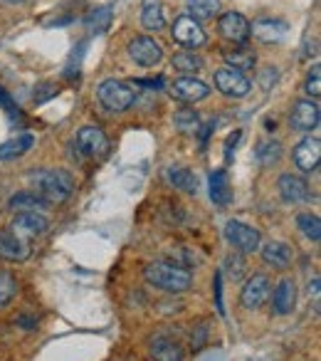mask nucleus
<instances>
[{
  "label": "nucleus",
  "instance_id": "obj_11",
  "mask_svg": "<svg viewBox=\"0 0 321 361\" xmlns=\"http://www.w3.org/2000/svg\"><path fill=\"white\" fill-rule=\"evenodd\" d=\"M218 30L220 35L225 37L227 42L232 45H245L250 40V20H247L242 13H222L220 16V23H218Z\"/></svg>",
  "mask_w": 321,
  "mask_h": 361
},
{
  "label": "nucleus",
  "instance_id": "obj_23",
  "mask_svg": "<svg viewBox=\"0 0 321 361\" xmlns=\"http://www.w3.org/2000/svg\"><path fill=\"white\" fill-rule=\"evenodd\" d=\"M32 144H35V136L32 134H20V136H15V139L3 141V144H0V161L20 159L23 154H27V151L32 149Z\"/></svg>",
  "mask_w": 321,
  "mask_h": 361
},
{
  "label": "nucleus",
  "instance_id": "obj_6",
  "mask_svg": "<svg viewBox=\"0 0 321 361\" xmlns=\"http://www.w3.org/2000/svg\"><path fill=\"white\" fill-rule=\"evenodd\" d=\"M47 228H50V221H47L45 213L27 211V213H15V218H13L8 231H11L13 235L20 238V240L30 243V240H35V238H40Z\"/></svg>",
  "mask_w": 321,
  "mask_h": 361
},
{
  "label": "nucleus",
  "instance_id": "obj_18",
  "mask_svg": "<svg viewBox=\"0 0 321 361\" xmlns=\"http://www.w3.org/2000/svg\"><path fill=\"white\" fill-rule=\"evenodd\" d=\"M277 188H279V196L284 203H306L309 201V186H306V180L299 178L294 173H282L279 180H277Z\"/></svg>",
  "mask_w": 321,
  "mask_h": 361
},
{
  "label": "nucleus",
  "instance_id": "obj_33",
  "mask_svg": "<svg viewBox=\"0 0 321 361\" xmlns=\"http://www.w3.org/2000/svg\"><path fill=\"white\" fill-rule=\"evenodd\" d=\"M109 23H111V8H99V11H94L89 18H87V25H89L94 32L106 30Z\"/></svg>",
  "mask_w": 321,
  "mask_h": 361
},
{
  "label": "nucleus",
  "instance_id": "obj_4",
  "mask_svg": "<svg viewBox=\"0 0 321 361\" xmlns=\"http://www.w3.org/2000/svg\"><path fill=\"white\" fill-rule=\"evenodd\" d=\"M222 233H225V240L230 243L237 252H242V255H252V252H257L262 245V233L242 221H227Z\"/></svg>",
  "mask_w": 321,
  "mask_h": 361
},
{
  "label": "nucleus",
  "instance_id": "obj_1",
  "mask_svg": "<svg viewBox=\"0 0 321 361\" xmlns=\"http://www.w3.org/2000/svg\"><path fill=\"white\" fill-rule=\"evenodd\" d=\"M144 280L149 282L151 287H156V290L178 295V292H186L193 287V272L176 265V262L156 260L144 267Z\"/></svg>",
  "mask_w": 321,
  "mask_h": 361
},
{
  "label": "nucleus",
  "instance_id": "obj_39",
  "mask_svg": "<svg viewBox=\"0 0 321 361\" xmlns=\"http://www.w3.org/2000/svg\"><path fill=\"white\" fill-rule=\"evenodd\" d=\"M6 3H25V0H6Z\"/></svg>",
  "mask_w": 321,
  "mask_h": 361
},
{
  "label": "nucleus",
  "instance_id": "obj_30",
  "mask_svg": "<svg viewBox=\"0 0 321 361\" xmlns=\"http://www.w3.org/2000/svg\"><path fill=\"white\" fill-rule=\"evenodd\" d=\"M255 156H257V161H260L262 166H275V164H279L282 161V144L279 141H262L260 146H257V151H255Z\"/></svg>",
  "mask_w": 321,
  "mask_h": 361
},
{
  "label": "nucleus",
  "instance_id": "obj_25",
  "mask_svg": "<svg viewBox=\"0 0 321 361\" xmlns=\"http://www.w3.org/2000/svg\"><path fill=\"white\" fill-rule=\"evenodd\" d=\"M166 178L173 188L183 193H198V176L191 169H183V166H173L166 171Z\"/></svg>",
  "mask_w": 321,
  "mask_h": 361
},
{
  "label": "nucleus",
  "instance_id": "obj_9",
  "mask_svg": "<svg viewBox=\"0 0 321 361\" xmlns=\"http://www.w3.org/2000/svg\"><path fill=\"white\" fill-rule=\"evenodd\" d=\"M126 52H129V57L139 67H156L160 60H163V50H160V45L149 35H136L134 40L129 42Z\"/></svg>",
  "mask_w": 321,
  "mask_h": 361
},
{
  "label": "nucleus",
  "instance_id": "obj_19",
  "mask_svg": "<svg viewBox=\"0 0 321 361\" xmlns=\"http://www.w3.org/2000/svg\"><path fill=\"white\" fill-rule=\"evenodd\" d=\"M260 247H262V260H265V265H270L272 270H287V267H291V262H294V250H291L287 243L270 240Z\"/></svg>",
  "mask_w": 321,
  "mask_h": 361
},
{
  "label": "nucleus",
  "instance_id": "obj_36",
  "mask_svg": "<svg viewBox=\"0 0 321 361\" xmlns=\"http://www.w3.org/2000/svg\"><path fill=\"white\" fill-rule=\"evenodd\" d=\"M275 80H277V70H272V67H267V70L260 75L262 90H270V87H275Z\"/></svg>",
  "mask_w": 321,
  "mask_h": 361
},
{
  "label": "nucleus",
  "instance_id": "obj_20",
  "mask_svg": "<svg viewBox=\"0 0 321 361\" xmlns=\"http://www.w3.org/2000/svg\"><path fill=\"white\" fill-rule=\"evenodd\" d=\"M208 191H210V201L215 206H227L232 201V186L225 169H218L208 176Z\"/></svg>",
  "mask_w": 321,
  "mask_h": 361
},
{
  "label": "nucleus",
  "instance_id": "obj_27",
  "mask_svg": "<svg viewBox=\"0 0 321 361\" xmlns=\"http://www.w3.org/2000/svg\"><path fill=\"white\" fill-rule=\"evenodd\" d=\"M220 13V0H188V16L193 20H210Z\"/></svg>",
  "mask_w": 321,
  "mask_h": 361
},
{
  "label": "nucleus",
  "instance_id": "obj_2",
  "mask_svg": "<svg viewBox=\"0 0 321 361\" xmlns=\"http://www.w3.org/2000/svg\"><path fill=\"white\" fill-rule=\"evenodd\" d=\"M30 178L35 193L47 203H65L75 191V178L65 169H42L30 173Z\"/></svg>",
  "mask_w": 321,
  "mask_h": 361
},
{
  "label": "nucleus",
  "instance_id": "obj_26",
  "mask_svg": "<svg viewBox=\"0 0 321 361\" xmlns=\"http://www.w3.org/2000/svg\"><path fill=\"white\" fill-rule=\"evenodd\" d=\"M45 206H47V201H45V198L37 196L35 191L15 193V196L11 198V203H8V208H11L13 213H27V211H40V213H45Z\"/></svg>",
  "mask_w": 321,
  "mask_h": 361
},
{
  "label": "nucleus",
  "instance_id": "obj_37",
  "mask_svg": "<svg viewBox=\"0 0 321 361\" xmlns=\"http://www.w3.org/2000/svg\"><path fill=\"white\" fill-rule=\"evenodd\" d=\"M215 297H218V310L222 312V290H220V275L215 277Z\"/></svg>",
  "mask_w": 321,
  "mask_h": 361
},
{
  "label": "nucleus",
  "instance_id": "obj_5",
  "mask_svg": "<svg viewBox=\"0 0 321 361\" xmlns=\"http://www.w3.org/2000/svg\"><path fill=\"white\" fill-rule=\"evenodd\" d=\"M75 151L80 159H99L109 151V136L99 126H82L75 136Z\"/></svg>",
  "mask_w": 321,
  "mask_h": 361
},
{
  "label": "nucleus",
  "instance_id": "obj_7",
  "mask_svg": "<svg viewBox=\"0 0 321 361\" xmlns=\"http://www.w3.org/2000/svg\"><path fill=\"white\" fill-rule=\"evenodd\" d=\"M171 35H173V40H176L181 47H186V50H198V47H203L208 40L201 23L193 20L188 13L186 16H178L176 20H173Z\"/></svg>",
  "mask_w": 321,
  "mask_h": 361
},
{
  "label": "nucleus",
  "instance_id": "obj_24",
  "mask_svg": "<svg viewBox=\"0 0 321 361\" xmlns=\"http://www.w3.org/2000/svg\"><path fill=\"white\" fill-rule=\"evenodd\" d=\"M141 25L149 32H158L166 27V18H163V8L158 0H144L141 6Z\"/></svg>",
  "mask_w": 321,
  "mask_h": 361
},
{
  "label": "nucleus",
  "instance_id": "obj_14",
  "mask_svg": "<svg viewBox=\"0 0 321 361\" xmlns=\"http://www.w3.org/2000/svg\"><path fill=\"white\" fill-rule=\"evenodd\" d=\"M287 32H289V25L284 20H277V18H262L250 25V35L262 45H277L284 40Z\"/></svg>",
  "mask_w": 321,
  "mask_h": 361
},
{
  "label": "nucleus",
  "instance_id": "obj_21",
  "mask_svg": "<svg viewBox=\"0 0 321 361\" xmlns=\"http://www.w3.org/2000/svg\"><path fill=\"white\" fill-rule=\"evenodd\" d=\"M222 60L230 65V70H237V72L252 70V67L257 65V55L252 52V47L232 45V42H230V47H222Z\"/></svg>",
  "mask_w": 321,
  "mask_h": 361
},
{
  "label": "nucleus",
  "instance_id": "obj_38",
  "mask_svg": "<svg viewBox=\"0 0 321 361\" xmlns=\"http://www.w3.org/2000/svg\"><path fill=\"white\" fill-rule=\"evenodd\" d=\"M240 136H242V131H235V134H232V136H230V139H227V151H230V149H232V146H235V144H237V139H240Z\"/></svg>",
  "mask_w": 321,
  "mask_h": 361
},
{
  "label": "nucleus",
  "instance_id": "obj_28",
  "mask_svg": "<svg viewBox=\"0 0 321 361\" xmlns=\"http://www.w3.org/2000/svg\"><path fill=\"white\" fill-rule=\"evenodd\" d=\"M173 67L183 75H196V72L203 70V57L196 55L193 50H183V52H176L173 55Z\"/></svg>",
  "mask_w": 321,
  "mask_h": 361
},
{
  "label": "nucleus",
  "instance_id": "obj_31",
  "mask_svg": "<svg viewBox=\"0 0 321 361\" xmlns=\"http://www.w3.org/2000/svg\"><path fill=\"white\" fill-rule=\"evenodd\" d=\"M173 124H176V129L183 131V134H193V131H198V126H201V116L193 109H181L173 114Z\"/></svg>",
  "mask_w": 321,
  "mask_h": 361
},
{
  "label": "nucleus",
  "instance_id": "obj_17",
  "mask_svg": "<svg viewBox=\"0 0 321 361\" xmlns=\"http://www.w3.org/2000/svg\"><path fill=\"white\" fill-rule=\"evenodd\" d=\"M32 252V245L25 240H20L18 235H13L8 228L0 231V260L8 262H25Z\"/></svg>",
  "mask_w": 321,
  "mask_h": 361
},
{
  "label": "nucleus",
  "instance_id": "obj_29",
  "mask_svg": "<svg viewBox=\"0 0 321 361\" xmlns=\"http://www.w3.org/2000/svg\"><path fill=\"white\" fill-rule=\"evenodd\" d=\"M296 226H299V231L304 233L306 240H311V243H319L321 240L319 216H314V213H299V216H296Z\"/></svg>",
  "mask_w": 321,
  "mask_h": 361
},
{
  "label": "nucleus",
  "instance_id": "obj_13",
  "mask_svg": "<svg viewBox=\"0 0 321 361\" xmlns=\"http://www.w3.org/2000/svg\"><path fill=\"white\" fill-rule=\"evenodd\" d=\"M291 159H294V166L301 171V173H311V171L319 169L321 161V144L316 136H306L291 151Z\"/></svg>",
  "mask_w": 321,
  "mask_h": 361
},
{
  "label": "nucleus",
  "instance_id": "obj_10",
  "mask_svg": "<svg viewBox=\"0 0 321 361\" xmlns=\"http://www.w3.org/2000/svg\"><path fill=\"white\" fill-rule=\"evenodd\" d=\"M168 92H171L173 99L186 102V104H196V102L206 99V97L210 94V87H208L203 80H198V77L186 75V77L173 80L171 87H168Z\"/></svg>",
  "mask_w": 321,
  "mask_h": 361
},
{
  "label": "nucleus",
  "instance_id": "obj_32",
  "mask_svg": "<svg viewBox=\"0 0 321 361\" xmlns=\"http://www.w3.org/2000/svg\"><path fill=\"white\" fill-rule=\"evenodd\" d=\"M15 292H18L15 277H13L11 272L0 270V310H6V307L15 300Z\"/></svg>",
  "mask_w": 321,
  "mask_h": 361
},
{
  "label": "nucleus",
  "instance_id": "obj_12",
  "mask_svg": "<svg viewBox=\"0 0 321 361\" xmlns=\"http://www.w3.org/2000/svg\"><path fill=\"white\" fill-rule=\"evenodd\" d=\"M213 80H215V90L222 92L225 97H232V99H240V97L250 94V90H252V82L247 80L242 72L230 70V67L218 70Z\"/></svg>",
  "mask_w": 321,
  "mask_h": 361
},
{
  "label": "nucleus",
  "instance_id": "obj_22",
  "mask_svg": "<svg viewBox=\"0 0 321 361\" xmlns=\"http://www.w3.org/2000/svg\"><path fill=\"white\" fill-rule=\"evenodd\" d=\"M151 359L153 361H183L186 359V351L178 344L176 339H168V336H158L151 344Z\"/></svg>",
  "mask_w": 321,
  "mask_h": 361
},
{
  "label": "nucleus",
  "instance_id": "obj_3",
  "mask_svg": "<svg viewBox=\"0 0 321 361\" xmlns=\"http://www.w3.org/2000/svg\"><path fill=\"white\" fill-rule=\"evenodd\" d=\"M96 99H99V104L104 106L106 111L119 114V111H126L134 106L136 92L119 80H104V82H99V87H96Z\"/></svg>",
  "mask_w": 321,
  "mask_h": 361
},
{
  "label": "nucleus",
  "instance_id": "obj_8",
  "mask_svg": "<svg viewBox=\"0 0 321 361\" xmlns=\"http://www.w3.org/2000/svg\"><path fill=\"white\" fill-rule=\"evenodd\" d=\"M270 277L262 275V272H257V275L247 277L245 285H242L240 290V305L245 307L247 312H255L260 310L262 305H265L267 300H270Z\"/></svg>",
  "mask_w": 321,
  "mask_h": 361
},
{
  "label": "nucleus",
  "instance_id": "obj_34",
  "mask_svg": "<svg viewBox=\"0 0 321 361\" xmlns=\"http://www.w3.org/2000/svg\"><path fill=\"white\" fill-rule=\"evenodd\" d=\"M304 90H306V94H309L311 99H319V94H321V67L319 65H314L309 70L306 82H304Z\"/></svg>",
  "mask_w": 321,
  "mask_h": 361
},
{
  "label": "nucleus",
  "instance_id": "obj_16",
  "mask_svg": "<svg viewBox=\"0 0 321 361\" xmlns=\"http://www.w3.org/2000/svg\"><path fill=\"white\" fill-rule=\"evenodd\" d=\"M296 297H299V290H296V282L291 277H284V280L277 282L275 292H272V310H275V314H291L296 310Z\"/></svg>",
  "mask_w": 321,
  "mask_h": 361
},
{
  "label": "nucleus",
  "instance_id": "obj_15",
  "mask_svg": "<svg viewBox=\"0 0 321 361\" xmlns=\"http://www.w3.org/2000/svg\"><path fill=\"white\" fill-rule=\"evenodd\" d=\"M321 121V111L319 104L311 99H299L294 106H291L289 114V126L296 131H314Z\"/></svg>",
  "mask_w": 321,
  "mask_h": 361
},
{
  "label": "nucleus",
  "instance_id": "obj_35",
  "mask_svg": "<svg viewBox=\"0 0 321 361\" xmlns=\"http://www.w3.org/2000/svg\"><path fill=\"white\" fill-rule=\"evenodd\" d=\"M57 92H60V90H57L52 82H40V85L35 87V92H32V97H35V104H45V102H50Z\"/></svg>",
  "mask_w": 321,
  "mask_h": 361
}]
</instances>
